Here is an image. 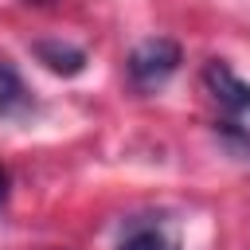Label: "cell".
I'll list each match as a JSON object with an SVG mask.
<instances>
[{"label": "cell", "mask_w": 250, "mask_h": 250, "mask_svg": "<svg viewBox=\"0 0 250 250\" xmlns=\"http://www.w3.org/2000/svg\"><path fill=\"white\" fill-rule=\"evenodd\" d=\"M117 250H176V238L160 223H141L117 242Z\"/></svg>", "instance_id": "5"}, {"label": "cell", "mask_w": 250, "mask_h": 250, "mask_svg": "<svg viewBox=\"0 0 250 250\" xmlns=\"http://www.w3.org/2000/svg\"><path fill=\"white\" fill-rule=\"evenodd\" d=\"M203 86L207 94L227 109V113H246L250 109V82H242L223 59H211L203 66Z\"/></svg>", "instance_id": "2"}, {"label": "cell", "mask_w": 250, "mask_h": 250, "mask_svg": "<svg viewBox=\"0 0 250 250\" xmlns=\"http://www.w3.org/2000/svg\"><path fill=\"white\" fill-rule=\"evenodd\" d=\"M4 199H8V176L0 172V203H4Z\"/></svg>", "instance_id": "6"}, {"label": "cell", "mask_w": 250, "mask_h": 250, "mask_svg": "<svg viewBox=\"0 0 250 250\" xmlns=\"http://www.w3.org/2000/svg\"><path fill=\"white\" fill-rule=\"evenodd\" d=\"M35 55H39V62H47V70H55V74H78V70L86 66V55H82L78 47H70V43H59V39H39V43H35Z\"/></svg>", "instance_id": "3"}, {"label": "cell", "mask_w": 250, "mask_h": 250, "mask_svg": "<svg viewBox=\"0 0 250 250\" xmlns=\"http://www.w3.org/2000/svg\"><path fill=\"white\" fill-rule=\"evenodd\" d=\"M176 66H180V47L164 35L137 43L133 55H129V78L141 90H156L160 82H168L176 74Z\"/></svg>", "instance_id": "1"}, {"label": "cell", "mask_w": 250, "mask_h": 250, "mask_svg": "<svg viewBox=\"0 0 250 250\" xmlns=\"http://www.w3.org/2000/svg\"><path fill=\"white\" fill-rule=\"evenodd\" d=\"M20 109H27V86H23L20 70H16L8 59H0V113L12 117V113H20Z\"/></svg>", "instance_id": "4"}]
</instances>
